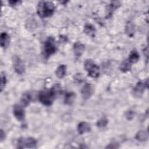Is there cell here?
<instances>
[{"mask_svg": "<svg viewBox=\"0 0 149 149\" xmlns=\"http://www.w3.org/2000/svg\"><path fill=\"white\" fill-rule=\"evenodd\" d=\"M55 10L54 4L49 1H41L37 6V13L42 18L51 16Z\"/></svg>", "mask_w": 149, "mask_h": 149, "instance_id": "6da1fadb", "label": "cell"}, {"mask_svg": "<svg viewBox=\"0 0 149 149\" xmlns=\"http://www.w3.org/2000/svg\"><path fill=\"white\" fill-rule=\"evenodd\" d=\"M56 96L55 89L52 88L49 90H43L40 92L38 95L39 101L46 106L51 105L54 101Z\"/></svg>", "mask_w": 149, "mask_h": 149, "instance_id": "7a4b0ae2", "label": "cell"}, {"mask_svg": "<svg viewBox=\"0 0 149 149\" xmlns=\"http://www.w3.org/2000/svg\"><path fill=\"white\" fill-rule=\"evenodd\" d=\"M84 67L89 76L93 78L98 77L100 74V69L93 61L91 59L86 60L84 62Z\"/></svg>", "mask_w": 149, "mask_h": 149, "instance_id": "3957f363", "label": "cell"}, {"mask_svg": "<svg viewBox=\"0 0 149 149\" xmlns=\"http://www.w3.org/2000/svg\"><path fill=\"white\" fill-rule=\"evenodd\" d=\"M37 144V141L33 137H21L18 139L17 143V148H36Z\"/></svg>", "mask_w": 149, "mask_h": 149, "instance_id": "277c9868", "label": "cell"}, {"mask_svg": "<svg viewBox=\"0 0 149 149\" xmlns=\"http://www.w3.org/2000/svg\"><path fill=\"white\" fill-rule=\"evenodd\" d=\"M56 50L54 40L52 37H49L45 42L44 45V52L46 58H48L54 54Z\"/></svg>", "mask_w": 149, "mask_h": 149, "instance_id": "5b68a950", "label": "cell"}, {"mask_svg": "<svg viewBox=\"0 0 149 149\" xmlns=\"http://www.w3.org/2000/svg\"><path fill=\"white\" fill-rule=\"evenodd\" d=\"M13 64L15 72L17 74H22L24 72V65L23 61L18 56L13 57Z\"/></svg>", "mask_w": 149, "mask_h": 149, "instance_id": "8992f818", "label": "cell"}, {"mask_svg": "<svg viewBox=\"0 0 149 149\" xmlns=\"http://www.w3.org/2000/svg\"><path fill=\"white\" fill-rule=\"evenodd\" d=\"M13 112L15 117L17 119V120L19 121H22L24 118V111L23 110V108L19 105H15L13 107Z\"/></svg>", "mask_w": 149, "mask_h": 149, "instance_id": "52a82bcc", "label": "cell"}, {"mask_svg": "<svg viewBox=\"0 0 149 149\" xmlns=\"http://www.w3.org/2000/svg\"><path fill=\"white\" fill-rule=\"evenodd\" d=\"M82 97L84 100L89 98L93 94V87L90 83H86L81 90Z\"/></svg>", "mask_w": 149, "mask_h": 149, "instance_id": "ba28073f", "label": "cell"}, {"mask_svg": "<svg viewBox=\"0 0 149 149\" xmlns=\"http://www.w3.org/2000/svg\"><path fill=\"white\" fill-rule=\"evenodd\" d=\"M146 84L142 82H139L136 84V86L134 87L133 90V93L135 97H140L142 94L143 93L145 87H146Z\"/></svg>", "mask_w": 149, "mask_h": 149, "instance_id": "9c48e42d", "label": "cell"}, {"mask_svg": "<svg viewBox=\"0 0 149 149\" xmlns=\"http://www.w3.org/2000/svg\"><path fill=\"white\" fill-rule=\"evenodd\" d=\"M85 49L84 44L80 42H76L73 45V51L75 55L77 57H80L83 53Z\"/></svg>", "mask_w": 149, "mask_h": 149, "instance_id": "30bf717a", "label": "cell"}, {"mask_svg": "<svg viewBox=\"0 0 149 149\" xmlns=\"http://www.w3.org/2000/svg\"><path fill=\"white\" fill-rule=\"evenodd\" d=\"M77 130L80 134H82L90 132L91 127L88 123L86 122H81L78 125Z\"/></svg>", "mask_w": 149, "mask_h": 149, "instance_id": "8fae6325", "label": "cell"}, {"mask_svg": "<svg viewBox=\"0 0 149 149\" xmlns=\"http://www.w3.org/2000/svg\"><path fill=\"white\" fill-rule=\"evenodd\" d=\"M9 41V37L6 33H2L0 36V43L2 48H5L8 46Z\"/></svg>", "mask_w": 149, "mask_h": 149, "instance_id": "7c38bea8", "label": "cell"}, {"mask_svg": "<svg viewBox=\"0 0 149 149\" xmlns=\"http://www.w3.org/2000/svg\"><path fill=\"white\" fill-rule=\"evenodd\" d=\"M135 31V26L134 24L131 22H129L127 23L125 27V32L130 37L133 36Z\"/></svg>", "mask_w": 149, "mask_h": 149, "instance_id": "4fadbf2b", "label": "cell"}, {"mask_svg": "<svg viewBox=\"0 0 149 149\" xmlns=\"http://www.w3.org/2000/svg\"><path fill=\"white\" fill-rule=\"evenodd\" d=\"M75 99V94L73 92L66 93L65 95L64 102L66 104L71 105L73 104Z\"/></svg>", "mask_w": 149, "mask_h": 149, "instance_id": "5bb4252c", "label": "cell"}, {"mask_svg": "<svg viewBox=\"0 0 149 149\" xmlns=\"http://www.w3.org/2000/svg\"><path fill=\"white\" fill-rule=\"evenodd\" d=\"M56 76L59 78L62 79L63 78L66 74V66L65 65H59L55 72Z\"/></svg>", "mask_w": 149, "mask_h": 149, "instance_id": "9a60e30c", "label": "cell"}, {"mask_svg": "<svg viewBox=\"0 0 149 149\" xmlns=\"http://www.w3.org/2000/svg\"><path fill=\"white\" fill-rule=\"evenodd\" d=\"M84 31L88 36L94 37L95 31V27L93 25H91L90 24H86L84 26Z\"/></svg>", "mask_w": 149, "mask_h": 149, "instance_id": "2e32d148", "label": "cell"}, {"mask_svg": "<svg viewBox=\"0 0 149 149\" xmlns=\"http://www.w3.org/2000/svg\"><path fill=\"white\" fill-rule=\"evenodd\" d=\"M139 55L138 54V52H137V51L136 50H133L131 52V53L130 54L129 57V62L130 63H136L139 59Z\"/></svg>", "mask_w": 149, "mask_h": 149, "instance_id": "e0dca14e", "label": "cell"}, {"mask_svg": "<svg viewBox=\"0 0 149 149\" xmlns=\"http://www.w3.org/2000/svg\"><path fill=\"white\" fill-rule=\"evenodd\" d=\"M136 139L140 141H146L148 139V134L144 130H140L136 134Z\"/></svg>", "mask_w": 149, "mask_h": 149, "instance_id": "ac0fdd59", "label": "cell"}, {"mask_svg": "<svg viewBox=\"0 0 149 149\" xmlns=\"http://www.w3.org/2000/svg\"><path fill=\"white\" fill-rule=\"evenodd\" d=\"M31 100V97L30 94L29 93H25L23 95L21 98V102L23 106L26 107L29 104Z\"/></svg>", "mask_w": 149, "mask_h": 149, "instance_id": "d6986e66", "label": "cell"}, {"mask_svg": "<svg viewBox=\"0 0 149 149\" xmlns=\"http://www.w3.org/2000/svg\"><path fill=\"white\" fill-rule=\"evenodd\" d=\"M120 70L123 72H126L127 71H129L131 69V65L130 63L129 62L124 61L120 66Z\"/></svg>", "mask_w": 149, "mask_h": 149, "instance_id": "ffe728a7", "label": "cell"}, {"mask_svg": "<svg viewBox=\"0 0 149 149\" xmlns=\"http://www.w3.org/2000/svg\"><path fill=\"white\" fill-rule=\"evenodd\" d=\"M6 83V77L3 72H2L1 74V92L4 89Z\"/></svg>", "mask_w": 149, "mask_h": 149, "instance_id": "44dd1931", "label": "cell"}, {"mask_svg": "<svg viewBox=\"0 0 149 149\" xmlns=\"http://www.w3.org/2000/svg\"><path fill=\"white\" fill-rule=\"evenodd\" d=\"M108 124V119L106 118H102L97 122V125L99 127H104Z\"/></svg>", "mask_w": 149, "mask_h": 149, "instance_id": "7402d4cb", "label": "cell"}, {"mask_svg": "<svg viewBox=\"0 0 149 149\" xmlns=\"http://www.w3.org/2000/svg\"><path fill=\"white\" fill-rule=\"evenodd\" d=\"M126 115V118L128 119V120H131L133 118L134 116V112L132 111V110H129L126 112L125 113Z\"/></svg>", "mask_w": 149, "mask_h": 149, "instance_id": "603a6c76", "label": "cell"}, {"mask_svg": "<svg viewBox=\"0 0 149 149\" xmlns=\"http://www.w3.org/2000/svg\"><path fill=\"white\" fill-rule=\"evenodd\" d=\"M107 148H119V144L118 143H116V142H112L108 146H107Z\"/></svg>", "mask_w": 149, "mask_h": 149, "instance_id": "cb8c5ba5", "label": "cell"}, {"mask_svg": "<svg viewBox=\"0 0 149 149\" xmlns=\"http://www.w3.org/2000/svg\"><path fill=\"white\" fill-rule=\"evenodd\" d=\"M5 138V132L3 131L2 129H1L0 131V140H1V142H2Z\"/></svg>", "mask_w": 149, "mask_h": 149, "instance_id": "d4e9b609", "label": "cell"}, {"mask_svg": "<svg viewBox=\"0 0 149 149\" xmlns=\"http://www.w3.org/2000/svg\"><path fill=\"white\" fill-rule=\"evenodd\" d=\"M19 2L18 1H10L9 2V3L10 4V5L12 6H13V5H17V3H19Z\"/></svg>", "mask_w": 149, "mask_h": 149, "instance_id": "484cf974", "label": "cell"}]
</instances>
